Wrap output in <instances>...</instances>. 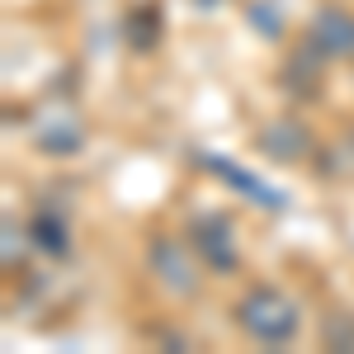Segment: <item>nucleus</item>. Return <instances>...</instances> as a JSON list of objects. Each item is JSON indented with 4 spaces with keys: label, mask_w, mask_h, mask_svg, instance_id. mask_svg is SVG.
Listing matches in <instances>:
<instances>
[{
    "label": "nucleus",
    "mask_w": 354,
    "mask_h": 354,
    "mask_svg": "<svg viewBox=\"0 0 354 354\" xmlns=\"http://www.w3.org/2000/svg\"><path fill=\"white\" fill-rule=\"evenodd\" d=\"M194 236H198V250L208 255V265H213V270H232V265H236V241L227 236V227H222V222H198V227H194Z\"/></svg>",
    "instance_id": "2"
},
{
    "label": "nucleus",
    "mask_w": 354,
    "mask_h": 354,
    "mask_svg": "<svg viewBox=\"0 0 354 354\" xmlns=\"http://www.w3.org/2000/svg\"><path fill=\"white\" fill-rule=\"evenodd\" d=\"M317 38H322L326 53H354V19L340 15V10H326L317 19Z\"/></svg>",
    "instance_id": "3"
},
{
    "label": "nucleus",
    "mask_w": 354,
    "mask_h": 354,
    "mask_svg": "<svg viewBox=\"0 0 354 354\" xmlns=\"http://www.w3.org/2000/svg\"><path fill=\"white\" fill-rule=\"evenodd\" d=\"M236 322H241L245 335H255L265 345H279V340H288L298 330V307L283 293H274V288H250L241 298V307H236Z\"/></svg>",
    "instance_id": "1"
}]
</instances>
